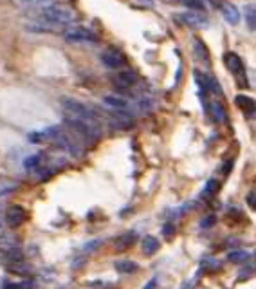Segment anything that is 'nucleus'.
Returning a JSON list of instances; mask_svg holds the SVG:
<instances>
[{
    "instance_id": "6",
    "label": "nucleus",
    "mask_w": 256,
    "mask_h": 289,
    "mask_svg": "<svg viewBox=\"0 0 256 289\" xmlns=\"http://www.w3.org/2000/svg\"><path fill=\"white\" fill-rule=\"evenodd\" d=\"M29 219V213L24 206L20 204H15L11 208H7L6 212V222L11 228H20L22 224H26V221Z\"/></svg>"
},
{
    "instance_id": "21",
    "label": "nucleus",
    "mask_w": 256,
    "mask_h": 289,
    "mask_svg": "<svg viewBox=\"0 0 256 289\" xmlns=\"http://www.w3.org/2000/svg\"><path fill=\"white\" fill-rule=\"evenodd\" d=\"M225 221H227V222H231V224H237V222H242V221H245V217H243V213L240 212V210L233 208V210H229V212H227V215H225Z\"/></svg>"
},
{
    "instance_id": "8",
    "label": "nucleus",
    "mask_w": 256,
    "mask_h": 289,
    "mask_svg": "<svg viewBox=\"0 0 256 289\" xmlns=\"http://www.w3.org/2000/svg\"><path fill=\"white\" fill-rule=\"evenodd\" d=\"M27 31L34 33V34H51V33L62 31L64 26H58V24H51V22H44V20H32L26 24Z\"/></svg>"
},
{
    "instance_id": "25",
    "label": "nucleus",
    "mask_w": 256,
    "mask_h": 289,
    "mask_svg": "<svg viewBox=\"0 0 256 289\" xmlns=\"http://www.w3.org/2000/svg\"><path fill=\"white\" fill-rule=\"evenodd\" d=\"M15 2H18V4H24V6H42V4H49L51 0H15Z\"/></svg>"
},
{
    "instance_id": "27",
    "label": "nucleus",
    "mask_w": 256,
    "mask_h": 289,
    "mask_svg": "<svg viewBox=\"0 0 256 289\" xmlns=\"http://www.w3.org/2000/svg\"><path fill=\"white\" fill-rule=\"evenodd\" d=\"M4 289H24V286L16 282H6L4 284Z\"/></svg>"
},
{
    "instance_id": "2",
    "label": "nucleus",
    "mask_w": 256,
    "mask_h": 289,
    "mask_svg": "<svg viewBox=\"0 0 256 289\" xmlns=\"http://www.w3.org/2000/svg\"><path fill=\"white\" fill-rule=\"evenodd\" d=\"M62 107H64L65 116L69 118H76V119H85V121L90 123H97L99 121V116L90 109L89 105L78 102V100H72V98H65L62 102Z\"/></svg>"
},
{
    "instance_id": "24",
    "label": "nucleus",
    "mask_w": 256,
    "mask_h": 289,
    "mask_svg": "<svg viewBox=\"0 0 256 289\" xmlns=\"http://www.w3.org/2000/svg\"><path fill=\"white\" fill-rule=\"evenodd\" d=\"M162 237L168 238V240H172V238L175 237V226L164 224V228H162Z\"/></svg>"
},
{
    "instance_id": "28",
    "label": "nucleus",
    "mask_w": 256,
    "mask_h": 289,
    "mask_svg": "<svg viewBox=\"0 0 256 289\" xmlns=\"http://www.w3.org/2000/svg\"><path fill=\"white\" fill-rule=\"evenodd\" d=\"M215 221H217V219H215V217L206 219L204 222H202V228H209V224H213V222H215Z\"/></svg>"
},
{
    "instance_id": "5",
    "label": "nucleus",
    "mask_w": 256,
    "mask_h": 289,
    "mask_svg": "<svg viewBox=\"0 0 256 289\" xmlns=\"http://www.w3.org/2000/svg\"><path fill=\"white\" fill-rule=\"evenodd\" d=\"M177 18H180V22H184L186 26L193 27V29H206L209 20L202 11H186V13L177 15Z\"/></svg>"
},
{
    "instance_id": "12",
    "label": "nucleus",
    "mask_w": 256,
    "mask_h": 289,
    "mask_svg": "<svg viewBox=\"0 0 256 289\" xmlns=\"http://www.w3.org/2000/svg\"><path fill=\"white\" fill-rule=\"evenodd\" d=\"M220 11H222V15H224L225 22H227V24H231V26H237L238 22H240V11H238V9L233 6V4H227V2H224V6L220 7Z\"/></svg>"
},
{
    "instance_id": "7",
    "label": "nucleus",
    "mask_w": 256,
    "mask_h": 289,
    "mask_svg": "<svg viewBox=\"0 0 256 289\" xmlns=\"http://www.w3.org/2000/svg\"><path fill=\"white\" fill-rule=\"evenodd\" d=\"M137 80H139L137 72L132 71V69H125V71H119L112 78V84H114L117 89L127 90L130 89V87H134V85L137 84Z\"/></svg>"
},
{
    "instance_id": "16",
    "label": "nucleus",
    "mask_w": 256,
    "mask_h": 289,
    "mask_svg": "<svg viewBox=\"0 0 256 289\" xmlns=\"http://www.w3.org/2000/svg\"><path fill=\"white\" fill-rule=\"evenodd\" d=\"M103 103H105L107 107H110L112 110H127L128 107V103L117 96H105L103 98Z\"/></svg>"
},
{
    "instance_id": "1",
    "label": "nucleus",
    "mask_w": 256,
    "mask_h": 289,
    "mask_svg": "<svg viewBox=\"0 0 256 289\" xmlns=\"http://www.w3.org/2000/svg\"><path fill=\"white\" fill-rule=\"evenodd\" d=\"M31 17H34V20H44V22H51V24H58V26H67L72 24L76 20V13L62 6H42L40 9L32 11Z\"/></svg>"
},
{
    "instance_id": "13",
    "label": "nucleus",
    "mask_w": 256,
    "mask_h": 289,
    "mask_svg": "<svg viewBox=\"0 0 256 289\" xmlns=\"http://www.w3.org/2000/svg\"><path fill=\"white\" fill-rule=\"evenodd\" d=\"M159 248H160L159 240H157L154 235H146V237H143L141 250H143V253H144L146 257H152V255H154V253L159 250Z\"/></svg>"
},
{
    "instance_id": "3",
    "label": "nucleus",
    "mask_w": 256,
    "mask_h": 289,
    "mask_svg": "<svg viewBox=\"0 0 256 289\" xmlns=\"http://www.w3.org/2000/svg\"><path fill=\"white\" fill-rule=\"evenodd\" d=\"M64 38L67 42H72V44H96L97 36L89 29H83V27H72V29H65L64 31Z\"/></svg>"
},
{
    "instance_id": "31",
    "label": "nucleus",
    "mask_w": 256,
    "mask_h": 289,
    "mask_svg": "<svg viewBox=\"0 0 256 289\" xmlns=\"http://www.w3.org/2000/svg\"><path fill=\"white\" fill-rule=\"evenodd\" d=\"M4 235V228H2V224H0V237Z\"/></svg>"
},
{
    "instance_id": "17",
    "label": "nucleus",
    "mask_w": 256,
    "mask_h": 289,
    "mask_svg": "<svg viewBox=\"0 0 256 289\" xmlns=\"http://www.w3.org/2000/svg\"><path fill=\"white\" fill-rule=\"evenodd\" d=\"M243 18H245V24H247V27L255 31V29H256V6H253V4H247V6L243 7Z\"/></svg>"
},
{
    "instance_id": "14",
    "label": "nucleus",
    "mask_w": 256,
    "mask_h": 289,
    "mask_svg": "<svg viewBox=\"0 0 256 289\" xmlns=\"http://www.w3.org/2000/svg\"><path fill=\"white\" fill-rule=\"evenodd\" d=\"M209 112H211V118L217 123H225V121H227V112H225L224 105H222L220 102L209 103Z\"/></svg>"
},
{
    "instance_id": "10",
    "label": "nucleus",
    "mask_w": 256,
    "mask_h": 289,
    "mask_svg": "<svg viewBox=\"0 0 256 289\" xmlns=\"http://www.w3.org/2000/svg\"><path fill=\"white\" fill-rule=\"evenodd\" d=\"M235 103H237L238 109L242 110L249 119H255L256 118V102L253 100V98L245 96V94H238V96L235 98Z\"/></svg>"
},
{
    "instance_id": "4",
    "label": "nucleus",
    "mask_w": 256,
    "mask_h": 289,
    "mask_svg": "<svg viewBox=\"0 0 256 289\" xmlns=\"http://www.w3.org/2000/svg\"><path fill=\"white\" fill-rule=\"evenodd\" d=\"M101 62H103L105 67L117 71V69L125 67V64H127V56H125L119 49H115V47H109V49H105V51L101 52Z\"/></svg>"
},
{
    "instance_id": "20",
    "label": "nucleus",
    "mask_w": 256,
    "mask_h": 289,
    "mask_svg": "<svg viewBox=\"0 0 256 289\" xmlns=\"http://www.w3.org/2000/svg\"><path fill=\"white\" fill-rule=\"evenodd\" d=\"M218 190H220V183H218L217 179H209L206 183L204 190H202V195H204L206 199H209V197H215V195H217Z\"/></svg>"
},
{
    "instance_id": "9",
    "label": "nucleus",
    "mask_w": 256,
    "mask_h": 289,
    "mask_svg": "<svg viewBox=\"0 0 256 289\" xmlns=\"http://www.w3.org/2000/svg\"><path fill=\"white\" fill-rule=\"evenodd\" d=\"M224 62H225V67L229 69L235 76L240 80V78H245V71H243V62L242 58L238 56L237 52H225L224 54Z\"/></svg>"
},
{
    "instance_id": "30",
    "label": "nucleus",
    "mask_w": 256,
    "mask_h": 289,
    "mask_svg": "<svg viewBox=\"0 0 256 289\" xmlns=\"http://www.w3.org/2000/svg\"><path fill=\"white\" fill-rule=\"evenodd\" d=\"M209 2H211L215 7H222V6H224V0H209Z\"/></svg>"
},
{
    "instance_id": "22",
    "label": "nucleus",
    "mask_w": 256,
    "mask_h": 289,
    "mask_svg": "<svg viewBox=\"0 0 256 289\" xmlns=\"http://www.w3.org/2000/svg\"><path fill=\"white\" fill-rule=\"evenodd\" d=\"M182 2H184V6H188L192 11H204V6H202L200 0H182Z\"/></svg>"
},
{
    "instance_id": "15",
    "label": "nucleus",
    "mask_w": 256,
    "mask_h": 289,
    "mask_svg": "<svg viewBox=\"0 0 256 289\" xmlns=\"http://www.w3.org/2000/svg\"><path fill=\"white\" fill-rule=\"evenodd\" d=\"M115 270L119 271V273H123V275H134V273H137V270H139V264L134 262V260L125 258V260H117V262H115Z\"/></svg>"
},
{
    "instance_id": "11",
    "label": "nucleus",
    "mask_w": 256,
    "mask_h": 289,
    "mask_svg": "<svg viewBox=\"0 0 256 289\" xmlns=\"http://www.w3.org/2000/svg\"><path fill=\"white\" fill-rule=\"evenodd\" d=\"M193 54H195V58H197V60H200V62H202V64H206V65H209V62H211L209 51H208L206 44L200 38L193 40Z\"/></svg>"
},
{
    "instance_id": "23",
    "label": "nucleus",
    "mask_w": 256,
    "mask_h": 289,
    "mask_svg": "<svg viewBox=\"0 0 256 289\" xmlns=\"http://www.w3.org/2000/svg\"><path fill=\"white\" fill-rule=\"evenodd\" d=\"M40 159H42V155H31V157H27L26 163H24V167L27 168V170H32V168L38 167Z\"/></svg>"
},
{
    "instance_id": "19",
    "label": "nucleus",
    "mask_w": 256,
    "mask_h": 289,
    "mask_svg": "<svg viewBox=\"0 0 256 289\" xmlns=\"http://www.w3.org/2000/svg\"><path fill=\"white\" fill-rule=\"evenodd\" d=\"M227 260H229L231 264H243L249 260V253L243 250L229 251V253H227Z\"/></svg>"
},
{
    "instance_id": "32",
    "label": "nucleus",
    "mask_w": 256,
    "mask_h": 289,
    "mask_svg": "<svg viewBox=\"0 0 256 289\" xmlns=\"http://www.w3.org/2000/svg\"><path fill=\"white\" fill-rule=\"evenodd\" d=\"M255 257H256V253H255Z\"/></svg>"
},
{
    "instance_id": "18",
    "label": "nucleus",
    "mask_w": 256,
    "mask_h": 289,
    "mask_svg": "<svg viewBox=\"0 0 256 289\" xmlns=\"http://www.w3.org/2000/svg\"><path fill=\"white\" fill-rule=\"evenodd\" d=\"M135 240V233H125V235H121V237L115 240V250L117 251H125L127 248H130V246L134 244Z\"/></svg>"
},
{
    "instance_id": "29",
    "label": "nucleus",
    "mask_w": 256,
    "mask_h": 289,
    "mask_svg": "<svg viewBox=\"0 0 256 289\" xmlns=\"http://www.w3.org/2000/svg\"><path fill=\"white\" fill-rule=\"evenodd\" d=\"M155 284H157V280H155V278H152V280H150V282H148L143 289H155Z\"/></svg>"
},
{
    "instance_id": "26",
    "label": "nucleus",
    "mask_w": 256,
    "mask_h": 289,
    "mask_svg": "<svg viewBox=\"0 0 256 289\" xmlns=\"http://www.w3.org/2000/svg\"><path fill=\"white\" fill-rule=\"evenodd\" d=\"M245 203H247V206H249L253 212H256V192L247 193V197H245Z\"/></svg>"
}]
</instances>
